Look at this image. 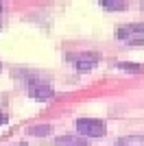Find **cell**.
<instances>
[{
  "label": "cell",
  "instance_id": "obj_5",
  "mask_svg": "<svg viewBox=\"0 0 144 146\" xmlns=\"http://www.w3.org/2000/svg\"><path fill=\"white\" fill-rule=\"evenodd\" d=\"M55 146H87V140L81 135H59L55 140Z\"/></svg>",
  "mask_w": 144,
  "mask_h": 146
},
{
  "label": "cell",
  "instance_id": "obj_11",
  "mask_svg": "<svg viewBox=\"0 0 144 146\" xmlns=\"http://www.w3.org/2000/svg\"><path fill=\"white\" fill-rule=\"evenodd\" d=\"M2 7H5V5H2V2H0V11H2Z\"/></svg>",
  "mask_w": 144,
  "mask_h": 146
},
{
  "label": "cell",
  "instance_id": "obj_1",
  "mask_svg": "<svg viewBox=\"0 0 144 146\" xmlns=\"http://www.w3.org/2000/svg\"><path fill=\"white\" fill-rule=\"evenodd\" d=\"M116 37L129 46H144V22L125 24L116 31Z\"/></svg>",
  "mask_w": 144,
  "mask_h": 146
},
{
  "label": "cell",
  "instance_id": "obj_4",
  "mask_svg": "<svg viewBox=\"0 0 144 146\" xmlns=\"http://www.w3.org/2000/svg\"><path fill=\"white\" fill-rule=\"evenodd\" d=\"M29 94L35 100H50L55 96V90L42 79H29Z\"/></svg>",
  "mask_w": 144,
  "mask_h": 146
},
{
  "label": "cell",
  "instance_id": "obj_10",
  "mask_svg": "<svg viewBox=\"0 0 144 146\" xmlns=\"http://www.w3.org/2000/svg\"><path fill=\"white\" fill-rule=\"evenodd\" d=\"M7 120H9V116H7L5 111H0V124H7Z\"/></svg>",
  "mask_w": 144,
  "mask_h": 146
},
{
  "label": "cell",
  "instance_id": "obj_6",
  "mask_svg": "<svg viewBox=\"0 0 144 146\" xmlns=\"http://www.w3.org/2000/svg\"><path fill=\"white\" fill-rule=\"evenodd\" d=\"M114 146H144V135H122Z\"/></svg>",
  "mask_w": 144,
  "mask_h": 146
},
{
  "label": "cell",
  "instance_id": "obj_7",
  "mask_svg": "<svg viewBox=\"0 0 144 146\" xmlns=\"http://www.w3.org/2000/svg\"><path fill=\"white\" fill-rule=\"evenodd\" d=\"M118 68H120V70H125V72H135V74H140L144 70V68L138 66V63H127V61H120Z\"/></svg>",
  "mask_w": 144,
  "mask_h": 146
},
{
  "label": "cell",
  "instance_id": "obj_2",
  "mask_svg": "<svg viewBox=\"0 0 144 146\" xmlns=\"http://www.w3.org/2000/svg\"><path fill=\"white\" fill-rule=\"evenodd\" d=\"M74 129L79 135H85V137H103L107 131L105 122L96 120V118H79V120H74Z\"/></svg>",
  "mask_w": 144,
  "mask_h": 146
},
{
  "label": "cell",
  "instance_id": "obj_9",
  "mask_svg": "<svg viewBox=\"0 0 144 146\" xmlns=\"http://www.w3.org/2000/svg\"><path fill=\"white\" fill-rule=\"evenodd\" d=\"M107 11H120V9H125L127 7V2H118V0H114V2H109V0H103L101 2Z\"/></svg>",
  "mask_w": 144,
  "mask_h": 146
},
{
  "label": "cell",
  "instance_id": "obj_8",
  "mask_svg": "<svg viewBox=\"0 0 144 146\" xmlns=\"http://www.w3.org/2000/svg\"><path fill=\"white\" fill-rule=\"evenodd\" d=\"M50 129H53L50 124H37V127L29 129V133L31 135H48V133H50Z\"/></svg>",
  "mask_w": 144,
  "mask_h": 146
},
{
  "label": "cell",
  "instance_id": "obj_3",
  "mask_svg": "<svg viewBox=\"0 0 144 146\" xmlns=\"http://www.w3.org/2000/svg\"><path fill=\"white\" fill-rule=\"evenodd\" d=\"M68 59L72 61V66L77 68L79 72H90L92 68L98 63V55L96 52H77V55H68Z\"/></svg>",
  "mask_w": 144,
  "mask_h": 146
}]
</instances>
